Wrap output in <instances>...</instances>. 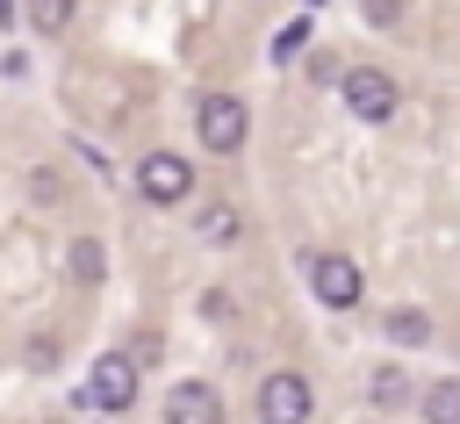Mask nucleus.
<instances>
[{
	"label": "nucleus",
	"instance_id": "obj_10",
	"mask_svg": "<svg viewBox=\"0 0 460 424\" xmlns=\"http://www.w3.org/2000/svg\"><path fill=\"white\" fill-rule=\"evenodd\" d=\"M424 417H431V424H460V381L424 388Z\"/></svg>",
	"mask_w": 460,
	"mask_h": 424
},
{
	"label": "nucleus",
	"instance_id": "obj_13",
	"mask_svg": "<svg viewBox=\"0 0 460 424\" xmlns=\"http://www.w3.org/2000/svg\"><path fill=\"white\" fill-rule=\"evenodd\" d=\"M201 237H208V244H230V237H237V208H230V201L201 208Z\"/></svg>",
	"mask_w": 460,
	"mask_h": 424
},
{
	"label": "nucleus",
	"instance_id": "obj_6",
	"mask_svg": "<svg viewBox=\"0 0 460 424\" xmlns=\"http://www.w3.org/2000/svg\"><path fill=\"white\" fill-rule=\"evenodd\" d=\"M309 287H316L323 309H352L359 302V266L338 259V252H323V259H309Z\"/></svg>",
	"mask_w": 460,
	"mask_h": 424
},
{
	"label": "nucleus",
	"instance_id": "obj_11",
	"mask_svg": "<svg viewBox=\"0 0 460 424\" xmlns=\"http://www.w3.org/2000/svg\"><path fill=\"white\" fill-rule=\"evenodd\" d=\"M65 266H72V280H79V287H93V280H101V266H108V259H101V244H93V237H79V244H72V259H65Z\"/></svg>",
	"mask_w": 460,
	"mask_h": 424
},
{
	"label": "nucleus",
	"instance_id": "obj_9",
	"mask_svg": "<svg viewBox=\"0 0 460 424\" xmlns=\"http://www.w3.org/2000/svg\"><path fill=\"white\" fill-rule=\"evenodd\" d=\"M381 331H388L395 345H424V338H431V316H424V309H395Z\"/></svg>",
	"mask_w": 460,
	"mask_h": 424
},
{
	"label": "nucleus",
	"instance_id": "obj_8",
	"mask_svg": "<svg viewBox=\"0 0 460 424\" xmlns=\"http://www.w3.org/2000/svg\"><path fill=\"white\" fill-rule=\"evenodd\" d=\"M29 29L36 36H65L72 29V0H29Z\"/></svg>",
	"mask_w": 460,
	"mask_h": 424
},
{
	"label": "nucleus",
	"instance_id": "obj_1",
	"mask_svg": "<svg viewBox=\"0 0 460 424\" xmlns=\"http://www.w3.org/2000/svg\"><path fill=\"white\" fill-rule=\"evenodd\" d=\"M244 129H252V115H244L237 93H201V101H194V137H201V151H237Z\"/></svg>",
	"mask_w": 460,
	"mask_h": 424
},
{
	"label": "nucleus",
	"instance_id": "obj_3",
	"mask_svg": "<svg viewBox=\"0 0 460 424\" xmlns=\"http://www.w3.org/2000/svg\"><path fill=\"white\" fill-rule=\"evenodd\" d=\"M137 194H144V201H158V208H172V201H187V194H194V165H187L180 151H151V158L137 165Z\"/></svg>",
	"mask_w": 460,
	"mask_h": 424
},
{
	"label": "nucleus",
	"instance_id": "obj_5",
	"mask_svg": "<svg viewBox=\"0 0 460 424\" xmlns=\"http://www.w3.org/2000/svg\"><path fill=\"white\" fill-rule=\"evenodd\" d=\"M259 417L266 424H309V381L302 374H266L259 381Z\"/></svg>",
	"mask_w": 460,
	"mask_h": 424
},
{
	"label": "nucleus",
	"instance_id": "obj_4",
	"mask_svg": "<svg viewBox=\"0 0 460 424\" xmlns=\"http://www.w3.org/2000/svg\"><path fill=\"white\" fill-rule=\"evenodd\" d=\"M79 395H86L93 410H129V402H137V359H129V352H101Z\"/></svg>",
	"mask_w": 460,
	"mask_h": 424
},
{
	"label": "nucleus",
	"instance_id": "obj_2",
	"mask_svg": "<svg viewBox=\"0 0 460 424\" xmlns=\"http://www.w3.org/2000/svg\"><path fill=\"white\" fill-rule=\"evenodd\" d=\"M338 86H345V108H352L359 122H388V115H395V101H402V86H395L381 65H352Z\"/></svg>",
	"mask_w": 460,
	"mask_h": 424
},
{
	"label": "nucleus",
	"instance_id": "obj_14",
	"mask_svg": "<svg viewBox=\"0 0 460 424\" xmlns=\"http://www.w3.org/2000/svg\"><path fill=\"white\" fill-rule=\"evenodd\" d=\"M7 14H14V0H0V22H7Z\"/></svg>",
	"mask_w": 460,
	"mask_h": 424
},
{
	"label": "nucleus",
	"instance_id": "obj_7",
	"mask_svg": "<svg viewBox=\"0 0 460 424\" xmlns=\"http://www.w3.org/2000/svg\"><path fill=\"white\" fill-rule=\"evenodd\" d=\"M165 424H223V395L208 381H180L165 395Z\"/></svg>",
	"mask_w": 460,
	"mask_h": 424
},
{
	"label": "nucleus",
	"instance_id": "obj_12",
	"mask_svg": "<svg viewBox=\"0 0 460 424\" xmlns=\"http://www.w3.org/2000/svg\"><path fill=\"white\" fill-rule=\"evenodd\" d=\"M410 388H417V381H410V374H395V367H381V374H374V402H381V410H402V402H410Z\"/></svg>",
	"mask_w": 460,
	"mask_h": 424
}]
</instances>
